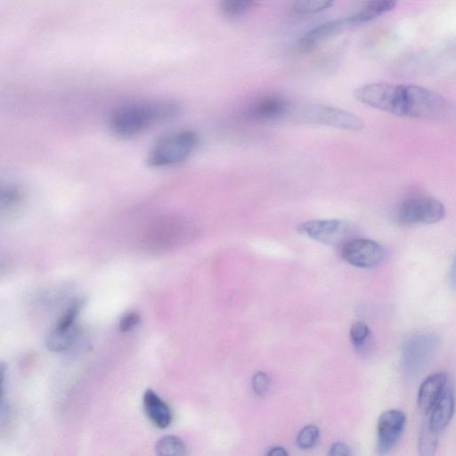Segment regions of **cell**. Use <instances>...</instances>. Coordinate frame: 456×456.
<instances>
[{"instance_id":"1","label":"cell","mask_w":456,"mask_h":456,"mask_svg":"<svg viewBox=\"0 0 456 456\" xmlns=\"http://www.w3.org/2000/svg\"><path fill=\"white\" fill-rule=\"evenodd\" d=\"M179 111V105L170 100L126 103L112 111L110 126L116 134L130 137L154 125L174 118Z\"/></svg>"},{"instance_id":"2","label":"cell","mask_w":456,"mask_h":456,"mask_svg":"<svg viewBox=\"0 0 456 456\" xmlns=\"http://www.w3.org/2000/svg\"><path fill=\"white\" fill-rule=\"evenodd\" d=\"M198 234L196 224L187 216L167 214L152 219L142 232V244L163 249L186 243Z\"/></svg>"},{"instance_id":"3","label":"cell","mask_w":456,"mask_h":456,"mask_svg":"<svg viewBox=\"0 0 456 456\" xmlns=\"http://www.w3.org/2000/svg\"><path fill=\"white\" fill-rule=\"evenodd\" d=\"M450 111V102L441 94L416 85H400L398 117L436 120Z\"/></svg>"},{"instance_id":"4","label":"cell","mask_w":456,"mask_h":456,"mask_svg":"<svg viewBox=\"0 0 456 456\" xmlns=\"http://www.w3.org/2000/svg\"><path fill=\"white\" fill-rule=\"evenodd\" d=\"M197 142V134L191 130L169 134L154 144L148 156V164L151 167H167L180 163L193 151Z\"/></svg>"},{"instance_id":"5","label":"cell","mask_w":456,"mask_h":456,"mask_svg":"<svg viewBox=\"0 0 456 456\" xmlns=\"http://www.w3.org/2000/svg\"><path fill=\"white\" fill-rule=\"evenodd\" d=\"M297 231L313 240L330 246L343 245L356 234L354 224L338 218L305 221L297 225Z\"/></svg>"},{"instance_id":"6","label":"cell","mask_w":456,"mask_h":456,"mask_svg":"<svg viewBox=\"0 0 456 456\" xmlns=\"http://www.w3.org/2000/svg\"><path fill=\"white\" fill-rule=\"evenodd\" d=\"M445 216V208L437 199L417 195L405 199L395 210V219L404 224H431L440 222Z\"/></svg>"},{"instance_id":"7","label":"cell","mask_w":456,"mask_h":456,"mask_svg":"<svg viewBox=\"0 0 456 456\" xmlns=\"http://www.w3.org/2000/svg\"><path fill=\"white\" fill-rule=\"evenodd\" d=\"M297 112L298 118L312 124L352 131L361 130L364 126L358 116L345 110L323 104L309 105Z\"/></svg>"},{"instance_id":"8","label":"cell","mask_w":456,"mask_h":456,"mask_svg":"<svg viewBox=\"0 0 456 456\" xmlns=\"http://www.w3.org/2000/svg\"><path fill=\"white\" fill-rule=\"evenodd\" d=\"M341 256L353 266L372 268L385 259L386 248L376 240L354 237L342 245Z\"/></svg>"},{"instance_id":"9","label":"cell","mask_w":456,"mask_h":456,"mask_svg":"<svg viewBox=\"0 0 456 456\" xmlns=\"http://www.w3.org/2000/svg\"><path fill=\"white\" fill-rule=\"evenodd\" d=\"M84 302L82 298L74 301L62 314L46 337L45 345L48 350L61 352L71 346L76 334V321Z\"/></svg>"},{"instance_id":"10","label":"cell","mask_w":456,"mask_h":456,"mask_svg":"<svg viewBox=\"0 0 456 456\" xmlns=\"http://www.w3.org/2000/svg\"><path fill=\"white\" fill-rule=\"evenodd\" d=\"M437 339L433 334H419L405 343L403 348V366L406 371L415 375L428 364L437 346Z\"/></svg>"},{"instance_id":"11","label":"cell","mask_w":456,"mask_h":456,"mask_svg":"<svg viewBox=\"0 0 456 456\" xmlns=\"http://www.w3.org/2000/svg\"><path fill=\"white\" fill-rule=\"evenodd\" d=\"M292 106L286 98L275 94L256 97L246 108V116L255 121L270 122L286 118Z\"/></svg>"},{"instance_id":"12","label":"cell","mask_w":456,"mask_h":456,"mask_svg":"<svg viewBox=\"0 0 456 456\" xmlns=\"http://www.w3.org/2000/svg\"><path fill=\"white\" fill-rule=\"evenodd\" d=\"M406 422L405 414L395 409L385 411L377 423V451L389 452L399 441Z\"/></svg>"},{"instance_id":"13","label":"cell","mask_w":456,"mask_h":456,"mask_svg":"<svg viewBox=\"0 0 456 456\" xmlns=\"http://www.w3.org/2000/svg\"><path fill=\"white\" fill-rule=\"evenodd\" d=\"M398 0H359L343 18L349 28L371 21L393 11Z\"/></svg>"},{"instance_id":"14","label":"cell","mask_w":456,"mask_h":456,"mask_svg":"<svg viewBox=\"0 0 456 456\" xmlns=\"http://www.w3.org/2000/svg\"><path fill=\"white\" fill-rule=\"evenodd\" d=\"M349 28L344 18L321 23L306 31L296 43L298 52L306 53Z\"/></svg>"},{"instance_id":"15","label":"cell","mask_w":456,"mask_h":456,"mask_svg":"<svg viewBox=\"0 0 456 456\" xmlns=\"http://www.w3.org/2000/svg\"><path fill=\"white\" fill-rule=\"evenodd\" d=\"M447 382L444 372H436L428 376L420 385L418 393V405L421 411L429 412Z\"/></svg>"},{"instance_id":"16","label":"cell","mask_w":456,"mask_h":456,"mask_svg":"<svg viewBox=\"0 0 456 456\" xmlns=\"http://www.w3.org/2000/svg\"><path fill=\"white\" fill-rule=\"evenodd\" d=\"M430 411L428 424L435 431L439 432L449 424L454 411V396L450 387L445 386Z\"/></svg>"},{"instance_id":"17","label":"cell","mask_w":456,"mask_h":456,"mask_svg":"<svg viewBox=\"0 0 456 456\" xmlns=\"http://www.w3.org/2000/svg\"><path fill=\"white\" fill-rule=\"evenodd\" d=\"M143 408L149 419L159 428H166L172 422L169 406L151 389L143 395Z\"/></svg>"},{"instance_id":"18","label":"cell","mask_w":456,"mask_h":456,"mask_svg":"<svg viewBox=\"0 0 456 456\" xmlns=\"http://www.w3.org/2000/svg\"><path fill=\"white\" fill-rule=\"evenodd\" d=\"M257 0H220L221 13L229 20H234L246 13Z\"/></svg>"},{"instance_id":"19","label":"cell","mask_w":456,"mask_h":456,"mask_svg":"<svg viewBox=\"0 0 456 456\" xmlns=\"http://www.w3.org/2000/svg\"><path fill=\"white\" fill-rule=\"evenodd\" d=\"M20 196L16 187L0 183V216L13 210L20 202Z\"/></svg>"},{"instance_id":"20","label":"cell","mask_w":456,"mask_h":456,"mask_svg":"<svg viewBox=\"0 0 456 456\" xmlns=\"http://www.w3.org/2000/svg\"><path fill=\"white\" fill-rule=\"evenodd\" d=\"M157 453L163 456H180L186 452L183 442L174 436L160 438L156 444Z\"/></svg>"},{"instance_id":"21","label":"cell","mask_w":456,"mask_h":456,"mask_svg":"<svg viewBox=\"0 0 456 456\" xmlns=\"http://www.w3.org/2000/svg\"><path fill=\"white\" fill-rule=\"evenodd\" d=\"M336 0H295L293 11L299 15L320 12L331 6Z\"/></svg>"},{"instance_id":"22","label":"cell","mask_w":456,"mask_h":456,"mask_svg":"<svg viewBox=\"0 0 456 456\" xmlns=\"http://www.w3.org/2000/svg\"><path fill=\"white\" fill-rule=\"evenodd\" d=\"M438 432L435 431L429 424L425 425L419 435V452L423 456L433 455L436 452Z\"/></svg>"},{"instance_id":"23","label":"cell","mask_w":456,"mask_h":456,"mask_svg":"<svg viewBox=\"0 0 456 456\" xmlns=\"http://www.w3.org/2000/svg\"><path fill=\"white\" fill-rule=\"evenodd\" d=\"M319 428L314 424L304 427L297 436L296 444L298 448L309 449L313 447L319 438Z\"/></svg>"},{"instance_id":"24","label":"cell","mask_w":456,"mask_h":456,"mask_svg":"<svg viewBox=\"0 0 456 456\" xmlns=\"http://www.w3.org/2000/svg\"><path fill=\"white\" fill-rule=\"evenodd\" d=\"M370 335V329L363 322H356L350 328V338L355 346H361Z\"/></svg>"},{"instance_id":"25","label":"cell","mask_w":456,"mask_h":456,"mask_svg":"<svg viewBox=\"0 0 456 456\" xmlns=\"http://www.w3.org/2000/svg\"><path fill=\"white\" fill-rule=\"evenodd\" d=\"M252 387L257 395H266L270 389V379L267 374L263 371L256 372L252 379Z\"/></svg>"},{"instance_id":"26","label":"cell","mask_w":456,"mask_h":456,"mask_svg":"<svg viewBox=\"0 0 456 456\" xmlns=\"http://www.w3.org/2000/svg\"><path fill=\"white\" fill-rule=\"evenodd\" d=\"M140 322V316L136 312H128L123 315L118 323V329L122 332L133 330Z\"/></svg>"},{"instance_id":"27","label":"cell","mask_w":456,"mask_h":456,"mask_svg":"<svg viewBox=\"0 0 456 456\" xmlns=\"http://www.w3.org/2000/svg\"><path fill=\"white\" fill-rule=\"evenodd\" d=\"M329 455L335 456V455H343L347 456L351 455V450L349 446L342 442H336L334 443L328 452Z\"/></svg>"},{"instance_id":"28","label":"cell","mask_w":456,"mask_h":456,"mask_svg":"<svg viewBox=\"0 0 456 456\" xmlns=\"http://www.w3.org/2000/svg\"><path fill=\"white\" fill-rule=\"evenodd\" d=\"M7 365L4 362L0 361V401L4 391V383L5 379Z\"/></svg>"},{"instance_id":"29","label":"cell","mask_w":456,"mask_h":456,"mask_svg":"<svg viewBox=\"0 0 456 456\" xmlns=\"http://www.w3.org/2000/svg\"><path fill=\"white\" fill-rule=\"evenodd\" d=\"M289 453L285 448L281 446H275L269 450L267 455L269 456H287Z\"/></svg>"}]
</instances>
